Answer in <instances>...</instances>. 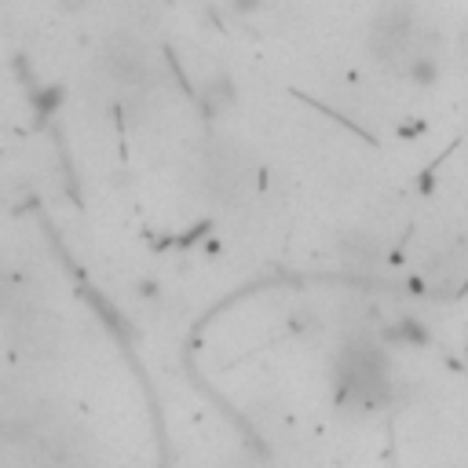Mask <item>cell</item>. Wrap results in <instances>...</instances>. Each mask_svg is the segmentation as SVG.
Returning <instances> with one entry per match:
<instances>
[{
    "instance_id": "obj_10",
    "label": "cell",
    "mask_w": 468,
    "mask_h": 468,
    "mask_svg": "<svg viewBox=\"0 0 468 468\" xmlns=\"http://www.w3.org/2000/svg\"><path fill=\"white\" fill-rule=\"evenodd\" d=\"M85 8H88V0H59V12H66V15H77Z\"/></svg>"
},
{
    "instance_id": "obj_8",
    "label": "cell",
    "mask_w": 468,
    "mask_h": 468,
    "mask_svg": "<svg viewBox=\"0 0 468 468\" xmlns=\"http://www.w3.org/2000/svg\"><path fill=\"white\" fill-rule=\"evenodd\" d=\"M59 103H63V92H59V88H48L45 96H34V107H37V117H41V121H45Z\"/></svg>"
},
{
    "instance_id": "obj_5",
    "label": "cell",
    "mask_w": 468,
    "mask_h": 468,
    "mask_svg": "<svg viewBox=\"0 0 468 468\" xmlns=\"http://www.w3.org/2000/svg\"><path fill=\"white\" fill-rule=\"evenodd\" d=\"M341 260H344L348 268H370V264L377 260L373 239H366V234H359V230L344 234V239H341Z\"/></svg>"
},
{
    "instance_id": "obj_6",
    "label": "cell",
    "mask_w": 468,
    "mask_h": 468,
    "mask_svg": "<svg viewBox=\"0 0 468 468\" xmlns=\"http://www.w3.org/2000/svg\"><path fill=\"white\" fill-rule=\"evenodd\" d=\"M381 341H384V344H410V348H424V344L432 341V333H428L417 319H399L395 326H388V330L381 333Z\"/></svg>"
},
{
    "instance_id": "obj_2",
    "label": "cell",
    "mask_w": 468,
    "mask_h": 468,
    "mask_svg": "<svg viewBox=\"0 0 468 468\" xmlns=\"http://www.w3.org/2000/svg\"><path fill=\"white\" fill-rule=\"evenodd\" d=\"M417 37V19L410 8H388L384 15H377V23L370 26V56L384 66H395L399 59H410V45Z\"/></svg>"
},
{
    "instance_id": "obj_1",
    "label": "cell",
    "mask_w": 468,
    "mask_h": 468,
    "mask_svg": "<svg viewBox=\"0 0 468 468\" xmlns=\"http://www.w3.org/2000/svg\"><path fill=\"white\" fill-rule=\"evenodd\" d=\"M337 392L344 402H355L362 410H373L388 399V355L377 341L355 337L344 344L337 359Z\"/></svg>"
},
{
    "instance_id": "obj_4",
    "label": "cell",
    "mask_w": 468,
    "mask_h": 468,
    "mask_svg": "<svg viewBox=\"0 0 468 468\" xmlns=\"http://www.w3.org/2000/svg\"><path fill=\"white\" fill-rule=\"evenodd\" d=\"M198 107H201L205 117H219L227 107H234V81L227 74L209 77L201 85V92H198Z\"/></svg>"
},
{
    "instance_id": "obj_3",
    "label": "cell",
    "mask_w": 468,
    "mask_h": 468,
    "mask_svg": "<svg viewBox=\"0 0 468 468\" xmlns=\"http://www.w3.org/2000/svg\"><path fill=\"white\" fill-rule=\"evenodd\" d=\"M103 63L110 70L114 81L121 85H147L154 74H150V59H147V48L136 41V37H110L107 52H103Z\"/></svg>"
},
{
    "instance_id": "obj_9",
    "label": "cell",
    "mask_w": 468,
    "mask_h": 468,
    "mask_svg": "<svg viewBox=\"0 0 468 468\" xmlns=\"http://www.w3.org/2000/svg\"><path fill=\"white\" fill-rule=\"evenodd\" d=\"M227 5V12H234V15H257L260 8H264V0H223Z\"/></svg>"
},
{
    "instance_id": "obj_7",
    "label": "cell",
    "mask_w": 468,
    "mask_h": 468,
    "mask_svg": "<svg viewBox=\"0 0 468 468\" xmlns=\"http://www.w3.org/2000/svg\"><path fill=\"white\" fill-rule=\"evenodd\" d=\"M406 77L417 85V88H432L439 81V59L432 52H413L406 59Z\"/></svg>"
}]
</instances>
